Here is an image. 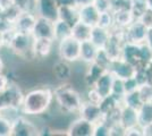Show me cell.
I'll return each instance as SVG.
<instances>
[{"label": "cell", "instance_id": "1", "mask_svg": "<svg viewBox=\"0 0 152 136\" xmlns=\"http://www.w3.org/2000/svg\"><path fill=\"white\" fill-rule=\"evenodd\" d=\"M53 107V86L39 84L25 91L20 112L32 118H41Z\"/></svg>", "mask_w": 152, "mask_h": 136}, {"label": "cell", "instance_id": "2", "mask_svg": "<svg viewBox=\"0 0 152 136\" xmlns=\"http://www.w3.org/2000/svg\"><path fill=\"white\" fill-rule=\"evenodd\" d=\"M84 101L83 94L72 82L53 85V105L57 111L75 117Z\"/></svg>", "mask_w": 152, "mask_h": 136}, {"label": "cell", "instance_id": "3", "mask_svg": "<svg viewBox=\"0 0 152 136\" xmlns=\"http://www.w3.org/2000/svg\"><path fill=\"white\" fill-rule=\"evenodd\" d=\"M6 49H8L16 58L20 59L27 64H32L37 61L34 52H33L34 36L32 34L13 31L6 34Z\"/></svg>", "mask_w": 152, "mask_h": 136}, {"label": "cell", "instance_id": "4", "mask_svg": "<svg viewBox=\"0 0 152 136\" xmlns=\"http://www.w3.org/2000/svg\"><path fill=\"white\" fill-rule=\"evenodd\" d=\"M56 52L59 59L74 65L78 64L81 57V41L70 35L56 43Z\"/></svg>", "mask_w": 152, "mask_h": 136}, {"label": "cell", "instance_id": "5", "mask_svg": "<svg viewBox=\"0 0 152 136\" xmlns=\"http://www.w3.org/2000/svg\"><path fill=\"white\" fill-rule=\"evenodd\" d=\"M34 118L20 113L12 123V136H40L41 126Z\"/></svg>", "mask_w": 152, "mask_h": 136}, {"label": "cell", "instance_id": "6", "mask_svg": "<svg viewBox=\"0 0 152 136\" xmlns=\"http://www.w3.org/2000/svg\"><path fill=\"white\" fill-rule=\"evenodd\" d=\"M24 93H25V91H23L22 86L18 84V82L16 79H13L6 90L1 92L2 109H5V108L20 109L23 97H24Z\"/></svg>", "mask_w": 152, "mask_h": 136}, {"label": "cell", "instance_id": "7", "mask_svg": "<svg viewBox=\"0 0 152 136\" xmlns=\"http://www.w3.org/2000/svg\"><path fill=\"white\" fill-rule=\"evenodd\" d=\"M125 43V36H124V30L117 26H114L110 30V36L108 39L106 45L102 48L106 53L109 56L111 60L118 59L121 57L123 52V45Z\"/></svg>", "mask_w": 152, "mask_h": 136}, {"label": "cell", "instance_id": "8", "mask_svg": "<svg viewBox=\"0 0 152 136\" xmlns=\"http://www.w3.org/2000/svg\"><path fill=\"white\" fill-rule=\"evenodd\" d=\"M149 30L150 28L144 25L140 20H133L124 30L125 42H131V43H136V44L144 43L149 34Z\"/></svg>", "mask_w": 152, "mask_h": 136}, {"label": "cell", "instance_id": "9", "mask_svg": "<svg viewBox=\"0 0 152 136\" xmlns=\"http://www.w3.org/2000/svg\"><path fill=\"white\" fill-rule=\"evenodd\" d=\"M51 77L57 83L72 82L74 76V64L58 58L51 66Z\"/></svg>", "mask_w": 152, "mask_h": 136}, {"label": "cell", "instance_id": "10", "mask_svg": "<svg viewBox=\"0 0 152 136\" xmlns=\"http://www.w3.org/2000/svg\"><path fill=\"white\" fill-rule=\"evenodd\" d=\"M94 124L84 119L80 116H75L72 118L67 128V136H93Z\"/></svg>", "mask_w": 152, "mask_h": 136}, {"label": "cell", "instance_id": "11", "mask_svg": "<svg viewBox=\"0 0 152 136\" xmlns=\"http://www.w3.org/2000/svg\"><path fill=\"white\" fill-rule=\"evenodd\" d=\"M55 49H56L55 40L45 39V38H34L33 52L37 61H45L47 59H49Z\"/></svg>", "mask_w": 152, "mask_h": 136}, {"label": "cell", "instance_id": "12", "mask_svg": "<svg viewBox=\"0 0 152 136\" xmlns=\"http://www.w3.org/2000/svg\"><path fill=\"white\" fill-rule=\"evenodd\" d=\"M33 12L40 17L55 22L58 20L57 0H34Z\"/></svg>", "mask_w": 152, "mask_h": 136}, {"label": "cell", "instance_id": "13", "mask_svg": "<svg viewBox=\"0 0 152 136\" xmlns=\"http://www.w3.org/2000/svg\"><path fill=\"white\" fill-rule=\"evenodd\" d=\"M109 71L115 77H118L121 79H127V78L135 76L136 67L121 57V58L115 59L111 61L110 67H109Z\"/></svg>", "mask_w": 152, "mask_h": 136}, {"label": "cell", "instance_id": "14", "mask_svg": "<svg viewBox=\"0 0 152 136\" xmlns=\"http://www.w3.org/2000/svg\"><path fill=\"white\" fill-rule=\"evenodd\" d=\"M38 15L32 10H22L17 20L14 23V30L17 32L32 34L34 25L37 23Z\"/></svg>", "mask_w": 152, "mask_h": 136}, {"label": "cell", "instance_id": "15", "mask_svg": "<svg viewBox=\"0 0 152 136\" xmlns=\"http://www.w3.org/2000/svg\"><path fill=\"white\" fill-rule=\"evenodd\" d=\"M77 116L82 117V118H84V119H86V120H89V121L93 124L98 123V121L103 119V115H102L101 110H100L99 104L91 103V102H88L85 100L83 101Z\"/></svg>", "mask_w": 152, "mask_h": 136}, {"label": "cell", "instance_id": "16", "mask_svg": "<svg viewBox=\"0 0 152 136\" xmlns=\"http://www.w3.org/2000/svg\"><path fill=\"white\" fill-rule=\"evenodd\" d=\"M121 58L125 59L129 64L137 67H142V59H141V49L140 44L125 42L123 45V52H121Z\"/></svg>", "mask_w": 152, "mask_h": 136}, {"label": "cell", "instance_id": "17", "mask_svg": "<svg viewBox=\"0 0 152 136\" xmlns=\"http://www.w3.org/2000/svg\"><path fill=\"white\" fill-rule=\"evenodd\" d=\"M32 35L34 38H45V39L55 40L53 39V22L38 16Z\"/></svg>", "mask_w": 152, "mask_h": 136}, {"label": "cell", "instance_id": "18", "mask_svg": "<svg viewBox=\"0 0 152 136\" xmlns=\"http://www.w3.org/2000/svg\"><path fill=\"white\" fill-rule=\"evenodd\" d=\"M100 13L95 8L93 4H90L86 6L78 7V20L88 24L90 26H95L98 24Z\"/></svg>", "mask_w": 152, "mask_h": 136}, {"label": "cell", "instance_id": "19", "mask_svg": "<svg viewBox=\"0 0 152 136\" xmlns=\"http://www.w3.org/2000/svg\"><path fill=\"white\" fill-rule=\"evenodd\" d=\"M115 76L109 71H106L102 74L100 77L96 79L93 87L98 91L102 97H108L111 94V90H113V83H114Z\"/></svg>", "mask_w": 152, "mask_h": 136}, {"label": "cell", "instance_id": "20", "mask_svg": "<svg viewBox=\"0 0 152 136\" xmlns=\"http://www.w3.org/2000/svg\"><path fill=\"white\" fill-rule=\"evenodd\" d=\"M106 71L101 66H99L95 63H91L89 65H86V69L83 74V84L86 87H91L93 86L96 79L101 76L102 74Z\"/></svg>", "mask_w": 152, "mask_h": 136}, {"label": "cell", "instance_id": "21", "mask_svg": "<svg viewBox=\"0 0 152 136\" xmlns=\"http://www.w3.org/2000/svg\"><path fill=\"white\" fill-rule=\"evenodd\" d=\"M99 48L95 47L94 43L88 40L81 42V57H80V63H82L84 65H89L91 63H93L95 59V56L98 53Z\"/></svg>", "mask_w": 152, "mask_h": 136}, {"label": "cell", "instance_id": "22", "mask_svg": "<svg viewBox=\"0 0 152 136\" xmlns=\"http://www.w3.org/2000/svg\"><path fill=\"white\" fill-rule=\"evenodd\" d=\"M121 124L124 128H129L133 126L139 125V112L137 109H134L127 105H121Z\"/></svg>", "mask_w": 152, "mask_h": 136}, {"label": "cell", "instance_id": "23", "mask_svg": "<svg viewBox=\"0 0 152 136\" xmlns=\"http://www.w3.org/2000/svg\"><path fill=\"white\" fill-rule=\"evenodd\" d=\"M92 27L81 20H77L74 25L72 26V36H74L81 42L88 41L91 39V33H92Z\"/></svg>", "mask_w": 152, "mask_h": 136}, {"label": "cell", "instance_id": "24", "mask_svg": "<svg viewBox=\"0 0 152 136\" xmlns=\"http://www.w3.org/2000/svg\"><path fill=\"white\" fill-rule=\"evenodd\" d=\"M109 36H110V30L103 28L99 25H95L92 27V33H91V39L90 40L94 43L95 47H98L99 49H102L107 43Z\"/></svg>", "mask_w": 152, "mask_h": 136}, {"label": "cell", "instance_id": "25", "mask_svg": "<svg viewBox=\"0 0 152 136\" xmlns=\"http://www.w3.org/2000/svg\"><path fill=\"white\" fill-rule=\"evenodd\" d=\"M58 20L67 22L73 26L78 20V7L61 6L58 7Z\"/></svg>", "mask_w": 152, "mask_h": 136}, {"label": "cell", "instance_id": "26", "mask_svg": "<svg viewBox=\"0 0 152 136\" xmlns=\"http://www.w3.org/2000/svg\"><path fill=\"white\" fill-rule=\"evenodd\" d=\"M72 35V25L67 22L57 20L53 22V39L57 43L61 40L66 39Z\"/></svg>", "mask_w": 152, "mask_h": 136}, {"label": "cell", "instance_id": "27", "mask_svg": "<svg viewBox=\"0 0 152 136\" xmlns=\"http://www.w3.org/2000/svg\"><path fill=\"white\" fill-rule=\"evenodd\" d=\"M113 14H114L115 26L123 28V30H125L133 20H135L131 9H121V10L113 12Z\"/></svg>", "mask_w": 152, "mask_h": 136}, {"label": "cell", "instance_id": "28", "mask_svg": "<svg viewBox=\"0 0 152 136\" xmlns=\"http://www.w3.org/2000/svg\"><path fill=\"white\" fill-rule=\"evenodd\" d=\"M137 112H139V125L141 127L152 124V102H143Z\"/></svg>", "mask_w": 152, "mask_h": 136}, {"label": "cell", "instance_id": "29", "mask_svg": "<svg viewBox=\"0 0 152 136\" xmlns=\"http://www.w3.org/2000/svg\"><path fill=\"white\" fill-rule=\"evenodd\" d=\"M121 104H123L121 101H119L118 99H116L114 95L110 94V95H108V97H102L99 107H100V110H101L102 115L106 116L110 111H113L115 108H117L118 105H121Z\"/></svg>", "mask_w": 152, "mask_h": 136}, {"label": "cell", "instance_id": "30", "mask_svg": "<svg viewBox=\"0 0 152 136\" xmlns=\"http://www.w3.org/2000/svg\"><path fill=\"white\" fill-rule=\"evenodd\" d=\"M143 101L140 97L139 91H133V92H129V93H126L125 97H123V104L124 105H127V107H131V108H134V109H137L142 105Z\"/></svg>", "mask_w": 152, "mask_h": 136}, {"label": "cell", "instance_id": "31", "mask_svg": "<svg viewBox=\"0 0 152 136\" xmlns=\"http://www.w3.org/2000/svg\"><path fill=\"white\" fill-rule=\"evenodd\" d=\"M149 9L146 0H131V12L134 20H140V17Z\"/></svg>", "mask_w": 152, "mask_h": 136}, {"label": "cell", "instance_id": "32", "mask_svg": "<svg viewBox=\"0 0 152 136\" xmlns=\"http://www.w3.org/2000/svg\"><path fill=\"white\" fill-rule=\"evenodd\" d=\"M125 86H124V79H121L118 77H115L114 83H113V90H111V95H114L116 99H118L123 103V97H125Z\"/></svg>", "mask_w": 152, "mask_h": 136}, {"label": "cell", "instance_id": "33", "mask_svg": "<svg viewBox=\"0 0 152 136\" xmlns=\"http://www.w3.org/2000/svg\"><path fill=\"white\" fill-rule=\"evenodd\" d=\"M96 25L101 26L103 28H107V30H111L115 26L114 14H113V12L100 13V16H99V20H98V24Z\"/></svg>", "mask_w": 152, "mask_h": 136}, {"label": "cell", "instance_id": "34", "mask_svg": "<svg viewBox=\"0 0 152 136\" xmlns=\"http://www.w3.org/2000/svg\"><path fill=\"white\" fill-rule=\"evenodd\" d=\"M111 59L109 58V56H108L106 51L103 50V49H99L98 50V53H96V56H95V59L93 63L95 64H98L99 66H101L103 69H106V71H109V67H110V64H111Z\"/></svg>", "mask_w": 152, "mask_h": 136}, {"label": "cell", "instance_id": "35", "mask_svg": "<svg viewBox=\"0 0 152 136\" xmlns=\"http://www.w3.org/2000/svg\"><path fill=\"white\" fill-rule=\"evenodd\" d=\"M83 97H84V100H85V101L91 102V103H94V104H100V102H101V100H102L101 94L95 90L93 86L86 87V91H85V93L83 94Z\"/></svg>", "mask_w": 152, "mask_h": 136}, {"label": "cell", "instance_id": "36", "mask_svg": "<svg viewBox=\"0 0 152 136\" xmlns=\"http://www.w3.org/2000/svg\"><path fill=\"white\" fill-rule=\"evenodd\" d=\"M139 94L143 102H152V83L148 82L144 84L140 85L139 89Z\"/></svg>", "mask_w": 152, "mask_h": 136}, {"label": "cell", "instance_id": "37", "mask_svg": "<svg viewBox=\"0 0 152 136\" xmlns=\"http://www.w3.org/2000/svg\"><path fill=\"white\" fill-rule=\"evenodd\" d=\"M93 136H110V125L104 119L95 123Z\"/></svg>", "mask_w": 152, "mask_h": 136}, {"label": "cell", "instance_id": "38", "mask_svg": "<svg viewBox=\"0 0 152 136\" xmlns=\"http://www.w3.org/2000/svg\"><path fill=\"white\" fill-rule=\"evenodd\" d=\"M12 120L0 113V136H12Z\"/></svg>", "mask_w": 152, "mask_h": 136}, {"label": "cell", "instance_id": "39", "mask_svg": "<svg viewBox=\"0 0 152 136\" xmlns=\"http://www.w3.org/2000/svg\"><path fill=\"white\" fill-rule=\"evenodd\" d=\"M0 31L5 34H8V33L15 31L14 30V23L10 22L9 20H7L4 15L0 14Z\"/></svg>", "mask_w": 152, "mask_h": 136}, {"label": "cell", "instance_id": "40", "mask_svg": "<svg viewBox=\"0 0 152 136\" xmlns=\"http://www.w3.org/2000/svg\"><path fill=\"white\" fill-rule=\"evenodd\" d=\"M131 9V0H111V12Z\"/></svg>", "mask_w": 152, "mask_h": 136}, {"label": "cell", "instance_id": "41", "mask_svg": "<svg viewBox=\"0 0 152 136\" xmlns=\"http://www.w3.org/2000/svg\"><path fill=\"white\" fill-rule=\"evenodd\" d=\"M93 5L99 10V13L111 12V0H94Z\"/></svg>", "mask_w": 152, "mask_h": 136}, {"label": "cell", "instance_id": "42", "mask_svg": "<svg viewBox=\"0 0 152 136\" xmlns=\"http://www.w3.org/2000/svg\"><path fill=\"white\" fill-rule=\"evenodd\" d=\"M124 86H125V92L129 93V92H133L139 89V83L135 79V77H131L124 79Z\"/></svg>", "mask_w": 152, "mask_h": 136}, {"label": "cell", "instance_id": "43", "mask_svg": "<svg viewBox=\"0 0 152 136\" xmlns=\"http://www.w3.org/2000/svg\"><path fill=\"white\" fill-rule=\"evenodd\" d=\"M14 78L9 75V74H7L6 71H4V73H0V92H2V91H5L8 87V85L10 84V82L13 81Z\"/></svg>", "mask_w": 152, "mask_h": 136}, {"label": "cell", "instance_id": "44", "mask_svg": "<svg viewBox=\"0 0 152 136\" xmlns=\"http://www.w3.org/2000/svg\"><path fill=\"white\" fill-rule=\"evenodd\" d=\"M14 2L22 10H32L33 12L34 0H14Z\"/></svg>", "mask_w": 152, "mask_h": 136}, {"label": "cell", "instance_id": "45", "mask_svg": "<svg viewBox=\"0 0 152 136\" xmlns=\"http://www.w3.org/2000/svg\"><path fill=\"white\" fill-rule=\"evenodd\" d=\"M110 136H125V128L121 123L110 125Z\"/></svg>", "mask_w": 152, "mask_h": 136}, {"label": "cell", "instance_id": "46", "mask_svg": "<svg viewBox=\"0 0 152 136\" xmlns=\"http://www.w3.org/2000/svg\"><path fill=\"white\" fill-rule=\"evenodd\" d=\"M140 20H141L145 26H148L149 28H151L152 27V10L150 8L140 17Z\"/></svg>", "mask_w": 152, "mask_h": 136}, {"label": "cell", "instance_id": "47", "mask_svg": "<svg viewBox=\"0 0 152 136\" xmlns=\"http://www.w3.org/2000/svg\"><path fill=\"white\" fill-rule=\"evenodd\" d=\"M125 136H143V132H142V127L137 125V126H133L125 129Z\"/></svg>", "mask_w": 152, "mask_h": 136}, {"label": "cell", "instance_id": "48", "mask_svg": "<svg viewBox=\"0 0 152 136\" xmlns=\"http://www.w3.org/2000/svg\"><path fill=\"white\" fill-rule=\"evenodd\" d=\"M15 5L14 0H0V13L6 12L7 9L12 8Z\"/></svg>", "mask_w": 152, "mask_h": 136}, {"label": "cell", "instance_id": "49", "mask_svg": "<svg viewBox=\"0 0 152 136\" xmlns=\"http://www.w3.org/2000/svg\"><path fill=\"white\" fill-rule=\"evenodd\" d=\"M58 7L61 6H76L75 0H57ZM77 7V6H76Z\"/></svg>", "mask_w": 152, "mask_h": 136}, {"label": "cell", "instance_id": "50", "mask_svg": "<svg viewBox=\"0 0 152 136\" xmlns=\"http://www.w3.org/2000/svg\"><path fill=\"white\" fill-rule=\"evenodd\" d=\"M6 44H7L6 34L0 31V50H1V49H6Z\"/></svg>", "mask_w": 152, "mask_h": 136}, {"label": "cell", "instance_id": "51", "mask_svg": "<svg viewBox=\"0 0 152 136\" xmlns=\"http://www.w3.org/2000/svg\"><path fill=\"white\" fill-rule=\"evenodd\" d=\"M142 132H143V136H152V124L142 127Z\"/></svg>", "mask_w": 152, "mask_h": 136}, {"label": "cell", "instance_id": "52", "mask_svg": "<svg viewBox=\"0 0 152 136\" xmlns=\"http://www.w3.org/2000/svg\"><path fill=\"white\" fill-rule=\"evenodd\" d=\"M93 1L94 0H75V5L77 7H82L90 5V4H93Z\"/></svg>", "mask_w": 152, "mask_h": 136}, {"label": "cell", "instance_id": "53", "mask_svg": "<svg viewBox=\"0 0 152 136\" xmlns=\"http://www.w3.org/2000/svg\"><path fill=\"white\" fill-rule=\"evenodd\" d=\"M4 71H6V63L4 57L0 55V73H4Z\"/></svg>", "mask_w": 152, "mask_h": 136}, {"label": "cell", "instance_id": "54", "mask_svg": "<svg viewBox=\"0 0 152 136\" xmlns=\"http://www.w3.org/2000/svg\"><path fill=\"white\" fill-rule=\"evenodd\" d=\"M146 43L149 44V47L152 49V28L149 30V34H148V38H146Z\"/></svg>", "mask_w": 152, "mask_h": 136}, {"label": "cell", "instance_id": "55", "mask_svg": "<svg viewBox=\"0 0 152 136\" xmlns=\"http://www.w3.org/2000/svg\"><path fill=\"white\" fill-rule=\"evenodd\" d=\"M148 1V6H149V8L152 10V0H146Z\"/></svg>", "mask_w": 152, "mask_h": 136}, {"label": "cell", "instance_id": "56", "mask_svg": "<svg viewBox=\"0 0 152 136\" xmlns=\"http://www.w3.org/2000/svg\"><path fill=\"white\" fill-rule=\"evenodd\" d=\"M2 109V97H1V92H0V110Z\"/></svg>", "mask_w": 152, "mask_h": 136}, {"label": "cell", "instance_id": "57", "mask_svg": "<svg viewBox=\"0 0 152 136\" xmlns=\"http://www.w3.org/2000/svg\"><path fill=\"white\" fill-rule=\"evenodd\" d=\"M150 82L152 83V68H151V78H150Z\"/></svg>", "mask_w": 152, "mask_h": 136}, {"label": "cell", "instance_id": "58", "mask_svg": "<svg viewBox=\"0 0 152 136\" xmlns=\"http://www.w3.org/2000/svg\"><path fill=\"white\" fill-rule=\"evenodd\" d=\"M150 67H151V68H152V61H151V64H150Z\"/></svg>", "mask_w": 152, "mask_h": 136}, {"label": "cell", "instance_id": "59", "mask_svg": "<svg viewBox=\"0 0 152 136\" xmlns=\"http://www.w3.org/2000/svg\"><path fill=\"white\" fill-rule=\"evenodd\" d=\"M0 14H1V13H0Z\"/></svg>", "mask_w": 152, "mask_h": 136}]
</instances>
